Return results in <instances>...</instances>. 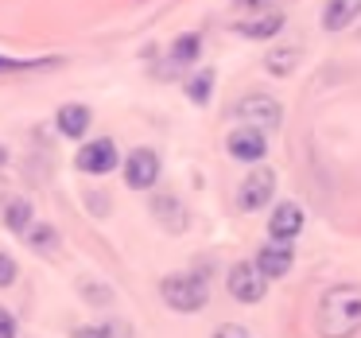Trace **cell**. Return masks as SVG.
Returning a JSON list of instances; mask_svg holds the SVG:
<instances>
[{"instance_id":"cell-4","label":"cell","mask_w":361,"mask_h":338,"mask_svg":"<svg viewBox=\"0 0 361 338\" xmlns=\"http://www.w3.org/2000/svg\"><path fill=\"white\" fill-rule=\"evenodd\" d=\"M233 113L249 128H260V133H272V128L283 125V105L276 102V97H268V94H245Z\"/></svg>"},{"instance_id":"cell-19","label":"cell","mask_w":361,"mask_h":338,"mask_svg":"<svg viewBox=\"0 0 361 338\" xmlns=\"http://www.w3.org/2000/svg\"><path fill=\"white\" fill-rule=\"evenodd\" d=\"M20 237H24L35 253H55L59 249V234H55V226H47V222H32Z\"/></svg>"},{"instance_id":"cell-8","label":"cell","mask_w":361,"mask_h":338,"mask_svg":"<svg viewBox=\"0 0 361 338\" xmlns=\"http://www.w3.org/2000/svg\"><path fill=\"white\" fill-rule=\"evenodd\" d=\"M283 24H288V16L268 4V8L245 12V20H233V32L245 35V40H276L283 32Z\"/></svg>"},{"instance_id":"cell-16","label":"cell","mask_w":361,"mask_h":338,"mask_svg":"<svg viewBox=\"0 0 361 338\" xmlns=\"http://www.w3.org/2000/svg\"><path fill=\"white\" fill-rule=\"evenodd\" d=\"M299 59H303V51H299V47H272L264 55V71L276 74V78H288V74L299 66Z\"/></svg>"},{"instance_id":"cell-7","label":"cell","mask_w":361,"mask_h":338,"mask_svg":"<svg viewBox=\"0 0 361 338\" xmlns=\"http://www.w3.org/2000/svg\"><path fill=\"white\" fill-rule=\"evenodd\" d=\"M226 152L237 159V164H264L268 156V133H260V128H233V133L226 136Z\"/></svg>"},{"instance_id":"cell-24","label":"cell","mask_w":361,"mask_h":338,"mask_svg":"<svg viewBox=\"0 0 361 338\" xmlns=\"http://www.w3.org/2000/svg\"><path fill=\"white\" fill-rule=\"evenodd\" d=\"M71 338H113V330L109 327H78Z\"/></svg>"},{"instance_id":"cell-5","label":"cell","mask_w":361,"mask_h":338,"mask_svg":"<svg viewBox=\"0 0 361 338\" xmlns=\"http://www.w3.org/2000/svg\"><path fill=\"white\" fill-rule=\"evenodd\" d=\"M74 164H78L82 175H109V171H117V164H121V148H117V140H109V136L86 140L78 148V156H74Z\"/></svg>"},{"instance_id":"cell-2","label":"cell","mask_w":361,"mask_h":338,"mask_svg":"<svg viewBox=\"0 0 361 338\" xmlns=\"http://www.w3.org/2000/svg\"><path fill=\"white\" fill-rule=\"evenodd\" d=\"M159 296H164V303L171 307V311L195 315V311H202V307L210 303V284H206V276H198V272H175V276H167V280L159 284Z\"/></svg>"},{"instance_id":"cell-23","label":"cell","mask_w":361,"mask_h":338,"mask_svg":"<svg viewBox=\"0 0 361 338\" xmlns=\"http://www.w3.org/2000/svg\"><path fill=\"white\" fill-rule=\"evenodd\" d=\"M210 338H252V334L245 327H237V322H226V327H218Z\"/></svg>"},{"instance_id":"cell-9","label":"cell","mask_w":361,"mask_h":338,"mask_svg":"<svg viewBox=\"0 0 361 338\" xmlns=\"http://www.w3.org/2000/svg\"><path fill=\"white\" fill-rule=\"evenodd\" d=\"M159 171L164 167H159V156L152 148H133L125 156V183L133 191H152L159 183Z\"/></svg>"},{"instance_id":"cell-20","label":"cell","mask_w":361,"mask_h":338,"mask_svg":"<svg viewBox=\"0 0 361 338\" xmlns=\"http://www.w3.org/2000/svg\"><path fill=\"white\" fill-rule=\"evenodd\" d=\"M214 82H218V74H214V71H195L187 82H183V90H187V97L195 105H206L214 97Z\"/></svg>"},{"instance_id":"cell-10","label":"cell","mask_w":361,"mask_h":338,"mask_svg":"<svg viewBox=\"0 0 361 338\" xmlns=\"http://www.w3.org/2000/svg\"><path fill=\"white\" fill-rule=\"evenodd\" d=\"M303 226H307V214H303L299 203H276L272 218H268V234H272V241H280V245H291L299 234H303Z\"/></svg>"},{"instance_id":"cell-18","label":"cell","mask_w":361,"mask_h":338,"mask_svg":"<svg viewBox=\"0 0 361 338\" xmlns=\"http://www.w3.org/2000/svg\"><path fill=\"white\" fill-rule=\"evenodd\" d=\"M0 218H4V226L12 229V234H24L27 226H32V203L27 198H8L4 203V210H0Z\"/></svg>"},{"instance_id":"cell-25","label":"cell","mask_w":361,"mask_h":338,"mask_svg":"<svg viewBox=\"0 0 361 338\" xmlns=\"http://www.w3.org/2000/svg\"><path fill=\"white\" fill-rule=\"evenodd\" d=\"M4 159H8V156H4V148H0V167H4Z\"/></svg>"},{"instance_id":"cell-14","label":"cell","mask_w":361,"mask_h":338,"mask_svg":"<svg viewBox=\"0 0 361 338\" xmlns=\"http://www.w3.org/2000/svg\"><path fill=\"white\" fill-rule=\"evenodd\" d=\"M198 55H202V35L198 32L179 35V40L167 47V63L171 66H190V63H198Z\"/></svg>"},{"instance_id":"cell-1","label":"cell","mask_w":361,"mask_h":338,"mask_svg":"<svg viewBox=\"0 0 361 338\" xmlns=\"http://www.w3.org/2000/svg\"><path fill=\"white\" fill-rule=\"evenodd\" d=\"M314 327L322 338H353L361 330V284H334L322 291Z\"/></svg>"},{"instance_id":"cell-17","label":"cell","mask_w":361,"mask_h":338,"mask_svg":"<svg viewBox=\"0 0 361 338\" xmlns=\"http://www.w3.org/2000/svg\"><path fill=\"white\" fill-rule=\"evenodd\" d=\"M63 59H8L0 55V74H35V71H59Z\"/></svg>"},{"instance_id":"cell-21","label":"cell","mask_w":361,"mask_h":338,"mask_svg":"<svg viewBox=\"0 0 361 338\" xmlns=\"http://www.w3.org/2000/svg\"><path fill=\"white\" fill-rule=\"evenodd\" d=\"M16 280H20V268H16V260H12L8 253H0V288H12Z\"/></svg>"},{"instance_id":"cell-12","label":"cell","mask_w":361,"mask_h":338,"mask_svg":"<svg viewBox=\"0 0 361 338\" xmlns=\"http://www.w3.org/2000/svg\"><path fill=\"white\" fill-rule=\"evenodd\" d=\"M90 125H94V113H90V105H82V102H66V105H59V113H55V128L66 136V140H82V136L90 133Z\"/></svg>"},{"instance_id":"cell-15","label":"cell","mask_w":361,"mask_h":338,"mask_svg":"<svg viewBox=\"0 0 361 338\" xmlns=\"http://www.w3.org/2000/svg\"><path fill=\"white\" fill-rule=\"evenodd\" d=\"M152 214H156L171 234H179V229L187 226V214H183V206H179V198H175V195H156V198H152Z\"/></svg>"},{"instance_id":"cell-13","label":"cell","mask_w":361,"mask_h":338,"mask_svg":"<svg viewBox=\"0 0 361 338\" xmlns=\"http://www.w3.org/2000/svg\"><path fill=\"white\" fill-rule=\"evenodd\" d=\"M361 16V0H326L322 4V32H345Z\"/></svg>"},{"instance_id":"cell-6","label":"cell","mask_w":361,"mask_h":338,"mask_svg":"<svg viewBox=\"0 0 361 338\" xmlns=\"http://www.w3.org/2000/svg\"><path fill=\"white\" fill-rule=\"evenodd\" d=\"M226 288H229V296H233L237 303H260V299H264V291H268V280L257 272V265H252V260H241V265L229 268Z\"/></svg>"},{"instance_id":"cell-22","label":"cell","mask_w":361,"mask_h":338,"mask_svg":"<svg viewBox=\"0 0 361 338\" xmlns=\"http://www.w3.org/2000/svg\"><path fill=\"white\" fill-rule=\"evenodd\" d=\"M0 338H20V327H16V315L8 307H0Z\"/></svg>"},{"instance_id":"cell-3","label":"cell","mask_w":361,"mask_h":338,"mask_svg":"<svg viewBox=\"0 0 361 338\" xmlns=\"http://www.w3.org/2000/svg\"><path fill=\"white\" fill-rule=\"evenodd\" d=\"M272 198H276V171L264 164H257L245 175L241 187H237V206H241L245 214H257V210H264Z\"/></svg>"},{"instance_id":"cell-11","label":"cell","mask_w":361,"mask_h":338,"mask_svg":"<svg viewBox=\"0 0 361 338\" xmlns=\"http://www.w3.org/2000/svg\"><path fill=\"white\" fill-rule=\"evenodd\" d=\"M252 265H257V272L264 276V280H283V276L291 272V265H295V249H291V245H280V241H268V245H260Z\"/></svg>"}]
</instances>
